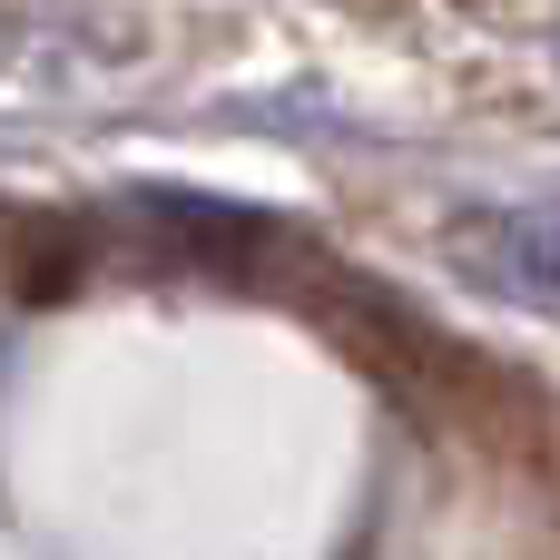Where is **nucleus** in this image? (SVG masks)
Here are the masks:
<instances>
[{"label":"nucleus","instance_id":"f257e3e1","mask_svg":"<svg viewBox=\"0 0 560 560\" xmlns=\"http://www.w3.org/2000/svg\"><path fill=\"white\" fill-rule=\"evenodd\" d=\"M463 276L492 295H560V217H492L463 226Z\"/></svg>","mask_w":560,"mask_h":560}]
</instances>
